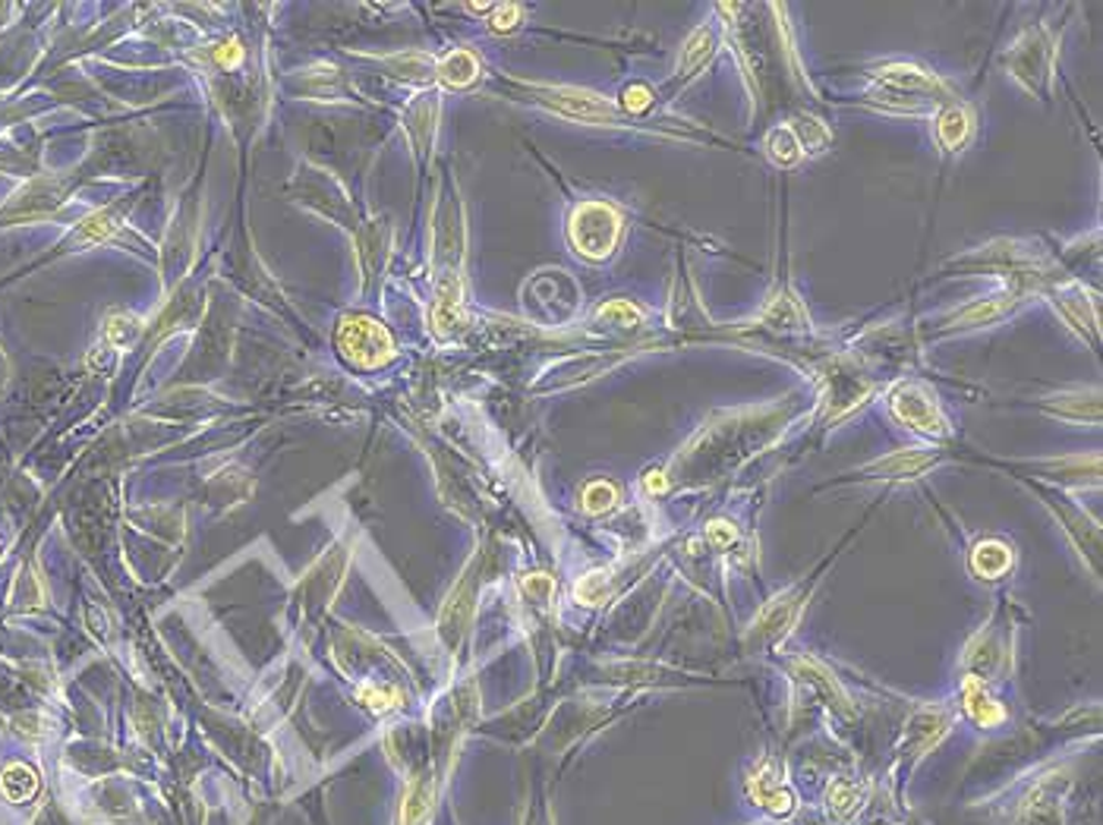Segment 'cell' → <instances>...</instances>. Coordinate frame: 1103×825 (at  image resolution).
<instances>
[{"mask_svg":"<svg viewBox=\"0 0 1103 825\" xmlns=\"http://www.w3.org/2000/svg\"><path fill=\"white\" fill-rule=\"evenodd\" d=\"M801 598H804V589H791V593H785L782 598H776L770 608L760 615V620H757L753 637L760 643H767L776 640L779 634H785L789 624L794 620V615H798V608H801Z\"/></svg>","mask_w":1103,"mask_h":825,"instance_id":"cell-9","label":"cell"},{"mask_svg":"<svg viewBox=\"0 0 1103 825\" xmlns=\"http://www.w3.org/2000/svg\"><path fill=\"white\" fill-rule=\"evenodd\" d=\"M968 136H971V114H968L965 107H958V104L946 107L937 121L939 145H943L946 152H958L961 145L968 143Z\"/></svg>","mask_w":1103,"mask_h":825,"instance_id":"cell-12","label":"cell"},{"mask_svg":"<svg viewBox=\"0 0 1103 825\" xmlns=\"http://www.w3.org/2000/svg\"><path fill=\"white\" fill-rule=\"evenodd\" d=\"M971 567H975V574H980V577L993 579L1012 567V552L1002 542H980L978 549H975V555H971Z\"/></svg>","mask_w":1103,"mask_h":825,"instance_id":"cell-17","label":"cell"},{"mask_svg":"<svg viewBox=\"0 0 1103 825\" xmlns=\"http://www.w3.org/2000/svg\"><path fill=\"white\" fill-rule=\"evenodd\" d=\"M889 410H893V416L902 422V426H908V429H915V432L924 435L949 432V429H946V419H943V412H939L937 407V400L924 391L920 385H898L893 391V397H889Z\"/></svg>","mask_w":1103,"mask_h":825,"instance_id":"cell-5","label":"cell"},{"mask_svg":"<svg viewBox=\"0 0 1103 825\" xmlns=\"http://www.w3.org/2000/svg\"><path fill=\"white\" fill-rule=\"evenodd\" d=\"M767 152H770L772 161H776V165H782V167L794 165V161L801 158V145H798V139H794L791 126H779V129H772L770 136H767Z\"/></svg>","mask_w":1103,"mask_h":825,"instance_id":"cell-18","label":"cell"},{"mask_svg":"<svg viewBox=\"0 0 1103 825\" xmlns=\"http://www.w3.org/2000/svg\"><path fill=\"white\" fill-rule=\"evenodd\" d=\"M479 76V61L470 51H451L445 61L438 63V80L451 88H464Z\"/></svg>","mask_w":1103,"mask_h":825,"instance_id":"cell-16","label":"cell"},{"mask_svg":"<svg viewBox=\"0 0 1103 825\" xmlns=\"http://www.w3.org/2000/svg\"><path fill=\"white\" fill-rule=\"evenodd\" d=\"M1047 410L1060 419H1072V422H1101V404H1097V394H1060V397H1050L1043 404Z\"/></svg>","mask_w":1103,"mask_h":825,"instance_id":"cell-10","label":"cell"},{"mask_svg":"<svg viewBox=\"0 0 1103 825\" xmlns=\"http://www.w3.org/2000/svg\"><path fill=\"white\" fill-rule=\"evenodd\" d=\"M1053 54H1057V42L1043 29H1028L1006 54V66L1028 92H1043L1050 83Z\"/></svg>","mask_w":1103,"mask_h":825,"instance_id":"cell-3","label":"cell"},{"mask_svg":"<svg viewBox=\"0 0 1103 825\" xmlns=\"http://www.w3.org/2000/svg\"><path fill=\"white\" fill-rule=\"evenodd\" d=\"M763 322L772 325V328H801L804 315H801V310H798L794 300H789V296H776L772 306L767 310V315H763Z\"/></svg>","mask_w":1103,"mask_h":825,"instance_id":"cell-21","label":"cell"},{"mask_svg":"<svg viewBox=\"0 0 1103 825\" xmlns=\"http://www.w3.org/2000/svg\"><path fill=\"white\" fill-rule=\"evenodd\" d=\"M874 76L880 83L886 85L889 92H898V95H934V92H943V83H939L934 73H927L924 66H915V63H886L874 70Z\"/></svg>","mask_w":1103,"mask_h":825,"instance_id":"cell-6","label":"cell"},{"mask_svg":"<svg viewBox=\"0 0 1103 825\" xmlns=\"http://www.w3.org/2000/svg\"><path fill=\"white\" fill-rule=\"evenodd\" d=\"M1012 303H1016V296H1009V293H1002V296H987V300H975V303H968L965 310H958L953 312L949 318H943V325H946V328L990 325V322H997V318H1002L1006 312L1012 310Z\"/></svg>","mask_w":1103,"mask_h":825,"instance_id":"cell-8","label":"cell"},{"mask_svg":"<svg viewBox=\"0 0 1103 825\" xmlns=\"http://www.w3.org/2000/svg\"><path fill=\"white\" fill-rule=\"evenodd\" d=\"M753 797L767 806V810H772V813H789L791 810L789 787H785L782 779L772 772L770 763L763 765V769L757 772V779H753Z\"/></svg>","mask_w":1103,"mask_h":825,"instance_id":"cell-13","label":"cell"},{"mask_svg":"<svg viewBox=\"0 0 1103 825\" xmlns=\"http://www.w3.org/2000/svg\"><path fill=\"white\" fill-rule=\"evenodd\" d=\"M240 58H243V48H237V44H233V42L221 44V48L215 51V61L225 63V66H233V63H240Z\"/></svg>","mask_w":1103,"mask_h":825,"instance_id":"cell-28","label":"cell"},{"mask_svg":"<svg viewBox=\"0 0 1103 825\" xmlns=\"http://www.w3.org/2000/svg\"><path fill=\"white\" fill-rule=\"evenodd\" d=\"M615 501H618L615 485L605 482V479H600V482H590V485H586V492H583V511H590V514H603L608 508H615Z\"/></svg>","mask_w":1103,"mask_h":825,"instance_id":"cell-22","label":"cell"},{"mask_svg":"<svg viewBox=\"0 0 1103 825\" xmlns=\"http://www.w3.org/2000/svg\"><path fill=\"white\" fill-rule=\"evenodd\" d=\"M337 347L360 369L385 366L395 353L388 331L370 318H344L337 328Z\"/></svg>","mask_w":1103,"mask_h":825,"instance_id":"cell-4","label":"cell"},{"mask_svg":"<svg viewBox=\"0 0 1103 825\" xmlns=\"http://www.w3.org/2000/svg\"><path fill=\"white\" fill-rule=\"evenodd\" d=\"M0 791H3V797H7L10 804H25V801H32L35 791H39V775L22 763L7 765L3 775H0Z\"/></svg>","mask_w":1103,"mask_h":825,"instance_id":"cell-14","label":"cell"},{"mask_svg":"<svg viewBox=\"0 0 1103 825\" xmlns=\"http://www.w3.org/2000/svg\"><path fill=\"white\" fill-rule=\"evenodd\" d=\"M530 95L533 102H540L542 107L562 114V117H571V121H581V124H596V126H637V117L625 114L618 104L605 102L600 95L593 92H583V88H568V85H530Z\"/></svg>","mask_w":1103,"mask_h":825,"instance_id":"cell-1","label":"cell"},{"mask_svg":"<svg viewBox=\"0 0 1103 825\" xmlns=\"http://www.w3.org/2000/svg\"><path fill=\"white\" fill-rule=\"evenodd\" d=\"M716 51V32L709 25H700L690 39L681 48V58H678V80H690L704 63L712 58Z\"/></svg>","mask_w":1103,"mask_h":825,"instance_id":"cell-11","label":"cell"},{"mask_svg":"<svg viewBox=\"0 0 1103 825\" xmlns=\"http://www.w3.org/2000/svg\"><path fill=\"white\" fill-rule=\"evenodd\" d=\"M429 804H433V784L429 782H414L407 797H404V813H400V825H417L426 813H429Z\"/></svg>","mask_w":1103,"mask_h":825,"instance_id":"cell-20","label":"cell"},{"mask_svg":"<svg viewBox=\"0 0 1103 825\" xmlns=\"http://www.w3.org/2000/svg\"><path fill=\"white\" fill-rule=\"evenodd\" d=\"M830 797H833V804L839 813H852L854 804H857V787H854L852 782H839L833 791H830Z\"/></svg>","mask_w":1103,"mask_h":825,"instance_id":"cell-27","label":"cell"},{"mask_svg":"<svg viewBox=\"0 0 1103 825\" xmlns=\"http://www.w3.org/2000/svg\"><path fill=\"white\" fill-rule=\"evenodd\" d=\"M709 539H712L716 545H729L731 539H735V530H731L729 523H712V526H709Z\"/></svg>","mask_w":1103,"mask_h":825,"instance_id":"cell-29","label":"cell"},{"mask_svg":"<svg viewBox=\"0 0 1103 825\" xmlns=\"http://www.w3.org/2000/svg\"><path fill=\"white\" fill-rule=\"evenodd\" d=\"M653 98H656V95H653V88H649V85H627L625 102L618 104V107H622L625 114H631V117H641L646 107L653 104Z\"/></svg>","mask_w":1103,"mask_h":825,"instance_id":"cell-24","label":"cell"},{"mask_svg":"<svg viewBox=\"0 0 1103 825\" xmlns=\"http://www.w3.org/2000/svg\"><path fill=\"white\" fill-rule=\"evenodd\" d=\"M1057 306H1060L1062 315H1065V318H1069L1075 328L1082 331V334H1084V328L1097 334V315H1094V303H1088V296H1084L1082 288L1057 290Z\"/></svg>","mask_w":1103,"mask_h":825,"instance_id":"cell-15","label":"cell"},{"mask_svg":"<svg viewBox=\"0 0 1103 825\" xmlns=\"http://www.w3.org/2000/svg\"><path fill=\"white\" fill-rule=\"evenodd\" d=\"M622 224H625L622 215L608 202H583L571 215L568 240H571V247L577 249V255L590 259V262H603L618 247Z\"/></svg>","mask_w":1103,"mask_h":825,"instance_id":"cell-2","label":"cell"},{"mask_svg":"<svg viewBox=\"0 0 1103 825\" xmlns=\"http://www.w3.org/2000/svg\"><path fill=\"white\" fill-rule=\"evenodd\" d=\"M600 318H608V322H615L622 328H637L644 322V312L637 310L634 303H627V300H612V303H605L603 310H600Z\"/></svg>","mask_w":1103,"mask_h":825,"instance_id":"cell-23","label":"cell"},{"mask_svg":"<svg viewBox=\"0 0 1103 825\" xmlns=\"http://www.w3.org/2000/svg\"><path fill=\"white\" fill-rule=\"evenodd\" d=\"M968 712H971L978 722H993V719H999V709L990 706V700L984 697V690H971V687H968Z\"/></svg>","mask_w":1103,"mask_h":825,"instance_id":"cell-25","label":"cell"},{"mask_svg":"<svg viewBox=\"0 0 1103 825\" xmlns=\"http://www.w3.org/2000/svg\"><path fill=\"white\" fill-rule=\"evenodd\" d=\"M523 10L518 3H501V7H492V25L504 32V29H514L521 22Z\"/></svg>","mask_w":1103,"mask_h":825,"instance_id":"cell-26","label":"cell"},{"mask_svg":"<svg viewBox=\"0 0 1103 825\" xmlns=\"http://www.w3.org/2000/svg\"><path fill=\"white\" fill-rule=\"evenodd\" d=\"M791 133H794V139L801 145V152H823L826 145L833 143L830 129L820 124L816 117H801L798 124L791 126Z\"/></svg>","mask_w":1103,"mask_h":825,"instance_id":"cell-19","label":"cell"},{"mask_svg":"<svg viewBox=\"0 0 1103 825\" xmlns=\"http://www.w3.org/2000/svg\"><path fill=\"white\" fill-rule=\"evenodd\" d=\"M934 463H937V457L930 451L912 448V451H895L889 457H880L874 463H867L864 470H857V476L861 479H905V476H920Z\"/></svg>","mask_w":1103,"mask_h":825,"instance_id":"cell-7","label":"cell"}]
</instances>
